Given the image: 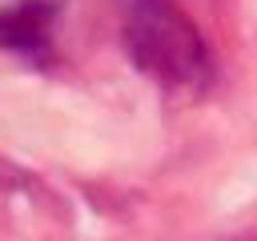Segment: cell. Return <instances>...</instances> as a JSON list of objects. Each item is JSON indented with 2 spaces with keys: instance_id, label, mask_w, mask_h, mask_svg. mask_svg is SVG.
<instances>
[{
  "instance_id": "6da1fadb",
  "label": "cell",
  "mask_w": 257,
  "mask_h": 241,
  "mask_svg": "<svg viewBox=\"0 0 257 241\" xmlns=\"http://www.w3.org/2000/svg\"><path fill=\"white\" fill-rule=\"evenodd\" d=\"M128 60L169 88H201L213 80V60L193 20L173 0H112Z\"/></svg>"
},
{
  "instance_id": "7a4b0ae2",
  "label": "cell",
  "mask_w": 257,
  "mask_h": 241,
  "mask_svg": "<svg viewBox=\"0 0 257 241\" xmlns=\"http://www.w3.org/2000/svg\"><path fill=\"white\" fill-rule=\"evenodd\" d=\"M56 16L60 0H16L0 8V52L20 56L32 68H48L56 56Z\"/></svg>"
}]
</instances>
